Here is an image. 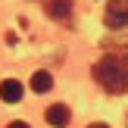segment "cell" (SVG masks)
Listing matches in <instances>:
<instances>
[{
    "mask_svg": "<svg viewBox=\"0 0 128 128\" xmlns=\"http://www.w3.org/2000/svg\"><path fill=\"white\" fill-rule=\"evenodd\" d=\"M22 91H25V88L19 84L16 78L0 81V100H3V103H19V100H22Z\"/></svg>",
    "mask_w": 128,
    "mask_h": 128,
    "instance_id": "obj_5",
    "label": "cell"
},
{
    "mask_svg": "<svg viewBox=\"0 0 128 128\" xmlns=\"http://www.w3.org/2000/svg\"><path fill=\"white\" fill-rule=\"evenodd\" d=\"M6 128H28V125H25V122H10Z\"/></svg>",
    "mask_w": 128,
    "mask_h": 128,
    "instance_id": "obj_8",
    "label": "cell"
},
{
    "mask_svg": "<svg viewBox=\"0 0 128 128\" xmlns=\"http://www.w3.org/2000/svg\"><path fill=\"white\" fill-rule=\"evenodd\" d=\"M88 128H110V125H106V122H91Z\"/></svg>",
    "mask_w": 128,
    "mask_h": 128,
    "instance_id": "obj_7",
    "label": "cell"
},
{
    "mask_svg": "<svg viewBox=\"0 0 128 128\" xmlns=\"http://www.w3.org/2000/svg\"><path fill=\"white\" fill-rule=\"evenodd\" d=\"M94 78L110 94L128 91V53H106L94 62Z\"/></svg>",
    "mask_w": 128,
    "mask_h": 128,
    "instance_id": "obj_1",
    "label": "cell"
},
{
    "mask_svg": "<svg viewBox=\"0 0 128 128\" xmlns=\"http://www.w3.org/2000/svg\"><path fill=\"white\" fill-rule=\"evenodd\" d=\"M50 88H53V75H50V72L41 69V72L31 75V91H34V94H47Z\"/></svg>",
    "mask_w": 128,
    "mask_h": 128,
    "instance_id": "obj_6",
    "label": "cell"
},
{
    "mask_svg": "<svg viewBox=\"0 0 128 128\" xmlns=\"http://www.w3.org/2000/svg\"><path fill=\"white\" fill-rule=\"evenodd\" d=\"M106 28H128V0H110L103 10Z\"/></svg>",
    "mask_w": 128,
    "mask_h": 128,
    "instance_id": "obj_2",
    "label": "cell"
},
{
    "mask_svg": "<svg viewBox=\"0 0 128 128\" xmlns=\"http://www.w3.org/2000/svg\"><path fill=\"white\" fill-rule=\"evenodd\" d=\"M69 106L66 103H53V106H47V112H44V119H47V125H53V128H66L69 125Z\"/></svg>",
    "mask_w": 128,
    "mask_h": 128,
    "instance_id": "obj_3",
    "label": "cell"
},
{
    "mask_svg": "<svg viewBox=\"0 0 128 128\" xmlns=\"http://www.w3.org/2000/svg\"><path fill=\"white\" fill-rule=\"evenodd\" d=\"M47 16L56 19V22H69L72 19V0H47Z\"/></svg>",
    "mask_w": 128,
    "mask_h": 128,
    "instance_id": "obj_4",
    "label": "cell"
}]
</instances>
